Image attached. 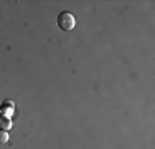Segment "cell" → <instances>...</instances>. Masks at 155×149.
Wrapping results in <instances>:
<instances>
[{
    "instance_id": "1",
    "label": "cell",
    "mask_w": 155,
    "mask_h": 149,
    "mask_svg": "<svg viewBox=\"0 0 155 149\" xmlns=\"http://www.w3.org/2000/svg\"><path fill=\"white\" fill-rule=\"evenodd\" d=\"M76 25L74 20V15L69 13V12H61L58 15V27H60L63 32H71Z\"/></svg>"
},
{
    "instance_id": "2",
    "label": "cell",
    "mask_w": 155,
    "mask_h": 149,
    "mask_svg": "<svg viewBox=\"0 0 155 149\" xmlns=\"http://www.w3.org/2000/svg\"><path fill=\"white\" fill-rule=\"evenodd\" d=\"M10 126H12V123H10L8 118H7V116H0V129L7 131V129H10Z\"/></svg>"
},
{
    "instance_id": "3",
    "label": "cell",
    "mask_w": 155,
    "mask_h": 149,
    "mask_svg": "<svg viewBox=\"0 0 155 149\" xmlns=\"http://www.w3.org/2000/svg\"><path fill=\"white\" fill-rule=\"evenodd\" d=\"M5 143H8V133L0 129V144H5Z\"/></svg>"
}]
</instances>
